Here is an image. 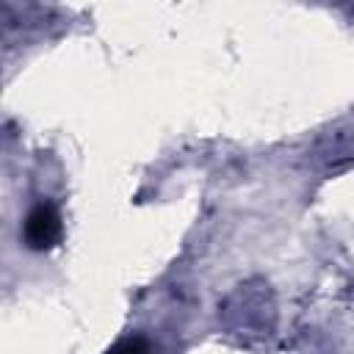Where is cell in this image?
I'll return each mask as SVG.
<instances>
[{"label": "cell", "mask_w": 354, "mask_h": 354, "mask_svg": "<svg viewBox=\"0 0 354 354\" xmlns=\"http://www.w3.org/2000/svg\"><path fill=\"white\" fill-rule=\"evenodd\" d=\"M218 318L232 335H241V337L268 335L277 321V307H274V296H271L268 285L260 279L238 285L224 299Z\"/></svg>", "instance_id": "6da1fadb"}, {"label": "cell", "mask_w": 354, "mask_h": 354, "mask_svg": "<svg viewBox=\"0 0 354 354\" xmlns=\"http://www.w3.org/2000/svg\"><path fill=\"white\" fill-rule=\"evenodd\" d=\"M64 235V224H61V213L53 205H36L22 224V238L25 246L33 252H50L53 246H58Z\"/></svg>", "instance_id": "7a4b0ae2"}, {"label": "cell", "mask_w": 354, "mask_h": 354, "mask_svg": "<svg viewBox=\"0 0 354 354\" xmlns=\"http://www.w3.org/2000/svg\"><path fill=\"white\" fill-rule=\"evenodd\" d=\"M105 354H149V343L144 337H124L116 346H111Z\"/></svg>", "instance_id": "3957f363"}]
</instances>
